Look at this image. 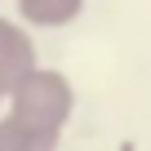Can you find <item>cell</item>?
<instances>
[{
	"instance_id": "1",
	"label": "cell",
	"mask_w": 151,
	"mask_h": 151,
	"mask_svg": "<svg viewBox=\"0 0 151 151\" xmlns=\"http://www.w3.org/2000/svg\"><path fill=\"white\" fill-rule=\"evenodd\" d=\"M14 116H22V120H31V124H40V129H67V120H71V111H76V89H71V80L62 71H53V67H36L27 80L9 93V102H5Z\"/></svg>"
},
{
	"instance_id": "2",
	"label": "cell",
	"mask_w": 151,
	"mask_h": 151,
	"mask_svg": "<svg viewBox=\"0 0 151 151\" xmlns=\"http://www.w3.org/2000/svg\"><path fill=\"white\" fill-rule=\"evenodd\" d=\"M40 67V53H36V40L27 31V22L18 18H0V89L14 93L27 76Z\"/></svg>"
},
{
	"instance_id": "3",
	"label": "cell",
	"mask_w": 151,
	"mask_h": 151,
	"mask_svg": "<svg viewBox=\"0 0 151 151\" xmlns=\"http://www.w3.org/2000/svg\"><path fill=\"white\" fill-rule=\"evenodd\" d=\"M58 129H40L14 111H0V151H58Z\"/></svg>"
},
{
	"instance_id": "4",
	"label": "cell",
	"mask_w": 151,
	"mask_h": 151,
	"mask_svg": "<svg viewBox=\"0 0 151 151\" xmlns=\"http://www.w3.org/2000/svg\"><path fill=\"white\" fill-rule=\"evenodd\" d=\"M14 5H18V18L27 27H40V31L71 27L85 14V0H14Z\"/></svg>"
},
{
	"instance_id": "5",
	"label": "cell",
	"mask_w": 151,
	"mask_h": 151,
	"mask_svg": "<svg viewBox=\"0 0 151 151\" xmlns=\"http://www.w3.org/2000/svg\"><path fill=\"white\" fill-rule=\"evenodd\" d=\"M5 102H9V93H5V89H0V111H5Z\"/></svg>"
}]
</instances>
